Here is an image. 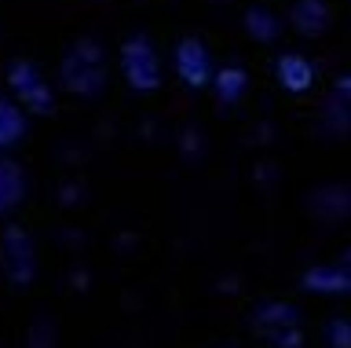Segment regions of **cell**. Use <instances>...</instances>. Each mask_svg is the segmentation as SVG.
<instances>
[{"label": "cell", "instance_id": "5b68a950", "mask_svg": "<svg viewBox=\"0 0 351 348\" xmlns=\"http://www.w3.org/2000/svg\"><path fill=\"white\" fill-rule=\"evenodd\" d=\"M4 271L19 286L33 279V246L22 227H8V235H4Z\"/></svg>", "mask_w": 351, "mask_h": 348}, {"label": "cell", "instance_id": "7a4b0ae2", "mask_svg": "<svg viewBox=\"0 0 351 348\" xmlns=\"http://www.w3.org/2000/svg\"><path fill=\"white\" fill-rule=\"evenodd\" d=\"M121 73L136 92H150L161 84V67L147 37H128L121 45Z\"/></svg>", "mask_w": 351, "mask_h": 348}, {"label": "cell", "instance_id": "30bf717a", "mask_svg": "<svg viewBox=\"0 0 351 348\" xmlns=\"http://www.w3.org/2000/svg\"><path fill=\"white\" fill-rule=\"evenodd\" d=\"M241 92H245V70H219L216 73V95L219 103H230V100H241Z\"/></svg>", "mask_w": 351, "mask_h": 348}, {"label": "cell", "instance_id": "3957f363", "mask_svg": "<svg viewBox=\"0 0 351 348\" xmlns=\"http://www.w3.org/2000/svg\"><path fill=\"white\" fill-rule=\"evenodd\" d=\"M8 84L15 92V100L33 114H51L55 103H51V89L44 84L40 70L33 67L29 59H11L8 62Z\"/></svg>", "mask_w": 351, "mask_h": 348}, {"label": "cell", "instance_id": "8992f818", "mask_svg": "<svg viewBox=\"0 0 351 348\" xmlns=\"http://www.w3.org/2000/svg\"><path fill=\"white\" fill-rule=\"evenodd\" d=\"M311 81H315V70H311V62H307L304 56L285 51V56L278 59V84L285 92H307Z\"/></svg>", "mask_w": 351, "mask_h": 348}, {"label": "cell", "instance_id": "277c9868", "mask_svg": "<svg viewBox=\"0 0 351 348\" xmlns=\"http://www.w3.org/2000/svg\"><path fill=\"white\" fill-rule=\"evenodd\" d=\"M176 73H180L183 84H191V89H205V84L213 81V59H208L202 40L186 37L176 45Z\"/></svg>", "mask_w": 351, "mask_h": 348}, {"label": "cell", "instance_id": "9c48e42d", "mask_svg": "<svg viewBox=\"0 0 351 348\" xmlns=\"http://www.w3.org/2000/svg\"><path fill=\"white\" fill-rule=\"evenodd\" d=\"M26 136V117L11 100L0 95V147H15Z\"/></svg>", "mask_w": 351, "mask_h": 348}, {"label": "cell", "instance_id": "52a82bcc", "mask_svg": "<svg viewBox=\"0 0 351 348\" xmlns=\"http://www.w3.org/2000/svg\"><path fill=\"white\" fill-rule=\"evenodd\" d=\"M293 26L307 37L322 34V30L329 26V8L322 4V0H300V4L293 8Z\"/></svg>", "mask_w": 351, "mask_h": 348}, {"label": "cell", "instance_id": "6da1fadb", "mask_svg": "<svg viewBox=\"0 0 351 348\" xmlns=\"http://www.w3.org/2000/svg\"><path fill=\"white\" fill-rule=\"evenodd\" d=\"M59 81L70 95H77V100H95L106 84L103 48H99L95 40H77V45L62 56Z\"/></svg>", "mask_w": 351, "mask_h": 348}, {"label": "cell", "instance_id": "ba28073f", "mask_svg": "<svg viewBox=\"0 0 351 348\" xmlns=\"http://www.w3.org/2000/svg\"><path fill=\"white\" fill-rule=\"evenodd\" d=\"M22 202V169L0 158V213H11Z\"/></svg>", "mask_w": 351, "mask_h": 348}]
</instances>
